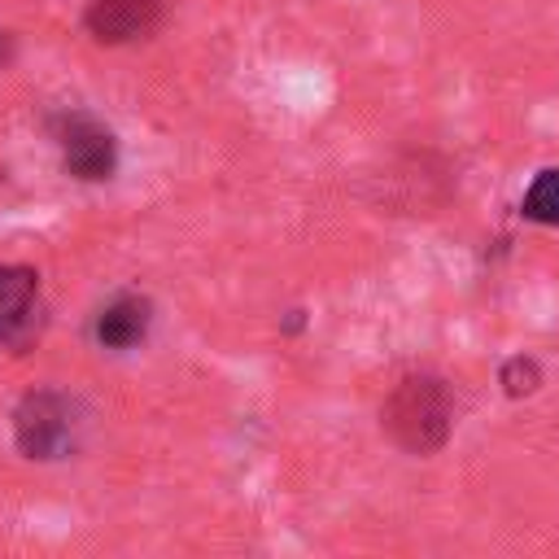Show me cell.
<instances>
[{
  "label": "cell",
  "instance_id": "obj_1",
  "mask_svg": "<svg viewBox=\"0 0 559 559\" xmlns=\"http://www.w3.org/2000/svg\"><path fill=\"white\" fill-rule=\"evenodd\" d=\"M384 432L406 450V454H432L445 445L450 437V419H454V402L441 376L415 371L402 376L393 384V393L384 397Z\"/></svg>",
  "mask_w": 559,
  "mask_h": 559
},
{
  "label": "cell",
  "instance_id": "obj_2",
  "mask_svg": "<svg viewBox=\"0 0 559 559\" xmlns=\"http://www.w3.org/2000/svg\"><path fill=\"white\" fill-rule=\"evenodd\" d=\"M13 432L26 459H57L70 445V406L48 389L26 393L13 411Z\"/></svg>",
  "mask_w": 559,
  "mask_h": 559
},
{
  "label": "cell",
  "instance_id": "obj_3",
  "mask_svg": "<svg viewBox=\"0 0 559 559\" xmlns=\"http://www.w3.org/2000/svg\"><path fill=\"white\" fill-rule=\"evenodd\" d=\"M162 22V0H92L83 26L100 44H127Z\"/></svg>",
  "mask_w": 559,
  "mask_h": 559
},
{
  "label": "cell",
  "instance_id": "obj_4",
  "mask_svg": "<svg viewBox=\"0 0 559 559\" xmlns=\"http://www.w3.org/2000/svg\"><path fill=\"white\" fill-rule=\"evenodd\" d=\"M61 153H66V170L79 175V179H109L114 162H118L114 135L100 122H92V118H70L66 122Z\"/></svg>",
  "mask_w": 559,
  "mask_h": 559
},
{
  "label": "cell",
  "instance_id": "obj_5",
  "mask_svg": "<svg viewBox=\"0 0 559 559\" xmlns=\"http://www.w3.org/2000/svg\"><path fill=\"white\" fill-rule=\"evenodd\" d=\"M39 280L31 266H0V341H26L35 323Z\"/></svg>",
  "mask_w": 559,
  "mask_h": 559
},
{
  "label": "cell",
  "instance_id": "obj_6",
  "mask_svg": "<svg viewBox=\"0 0 559 559\" xmlns=\"http://www.w3.org/2000/svg\"><path fill=\"white\" fill-rule=\"evenodd\" d=\"M148 332V301L144 297H118L96 319V341L105 349H131Z\"/></svg>",
  "mask_w": 559,
  "mask_h": 559
},
{
  "label": "cell",
  "instance_id": "obj_7",
  "mask_svg": "<svg viewBox=\"0 0 559 559\" xmlns=\"http://www.w3.org/2000/svg\"><path fill=\"white\" fill-rule=\"evenodd\" d=\"M524 218L559 227V170H542L524 192Z\"/></svg>",
  "mask_w": 559,
  "mask_h": 559
},
{
  "label": "cell",
  "instance_id": "obj_8",
  "mask_svg": "<svg viewBox=\"0 0 559 559\" xmlns=\"http://www.w3.org/2000/svg\"><path fill=\"white\" fill-rule=\"evenodd\" d=\"M498 380H502V389H507L511 397H524V393H533V389L542 384V367L520 354V358H507V362H502V376H498Z\"/></svg>",
  "mask_w": 559,
  "mask_h": 559
}]
</instances>
